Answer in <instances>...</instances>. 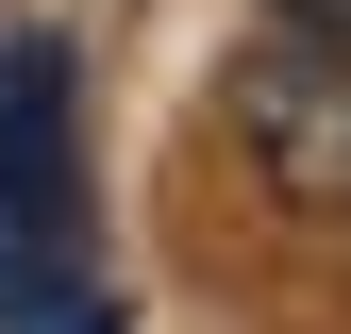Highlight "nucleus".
Masks as SVG:
<instances>
[{
  "label": "nucleus",
  "mask_w": 351,
  "mask_h": 334,
  "mask_svg": "<svg viewBox=\"0 0 351 334\" xmlns=\"http://www.w3.org/2000/svg\"><path fill=\"white\" fill-rule=\"evenodd\" d=\"M84 218V167H67V51L51 34H0V234L67 250Z\"/></svg>",
  "instance_id": "obj_2"
},
{
  "label": "nucleus",
  "mask_w": 351,
  "mask_h": 334,
  "mask_svg": "<svg viewBox=\"0 0 351 334\" xmlns=\"http://www.w3.org/2000/svg\"><path fill=\"white\" fill-rule=\"evenodd\" d=\"M268 17L301 34V51H351V0H268Z\"/></svg>",
  "instance_id": "obj_3"
},
{
  "label": "nucleus",
  "mask_w": 351,
  "mask_h": 334,
  "mask_svg": "<svg viewBox=\"0 0 351 334\" xmlns=\"http://www.w3.org/2000/svg\"><path fill=\"white\" fill-rule=\"evenodd\" d=\"M217 134L251 151V184H268L285 218H351V51L268 34V51L217 84Z\"/></svg>",
  "instance_id": "obj_1"
}]
</instances>
